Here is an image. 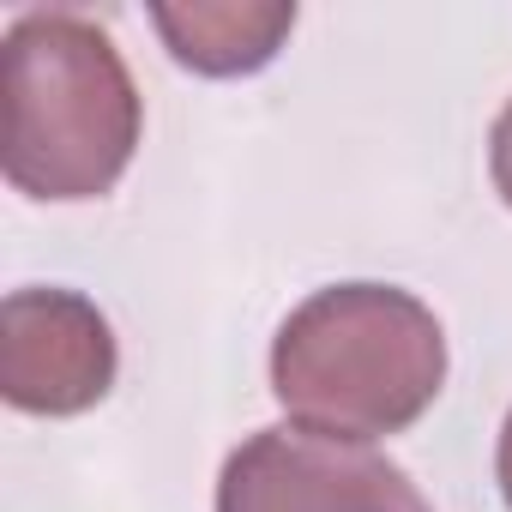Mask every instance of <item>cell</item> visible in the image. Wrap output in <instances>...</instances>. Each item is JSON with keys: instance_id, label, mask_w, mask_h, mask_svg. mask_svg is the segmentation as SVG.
I'll return each mask as SVG.
<instances>
[{"instance_id": "obj_3", "label": "cell", "mask_w": 512, "mask_h": 512, "mask_svg": "<svg viewBox=\"0 0 512 512\" xmlns=\"http://www.w3.org/2000/svg\"><path fill=\"white\" fill-rule=\"evenodd\" d=\"M217 512H428V500L386 452L284 422L229 452Z\"/></svg>"}, {"instance_id": "obj_2", "label": "cell", "mask_w": 512, "mask_h": 512, "mask_svg": "<svg viewBox=\"0 0 512 512\" xmlns=\"http://www.w3.org/2000/svg\"><path fill=\"white\" fill-rule=\"evenodd\" d=\"M7 181L25 199H103L139 151V91L109 31L79 13H25L0 43Z\"/></svg>"}, {"instance_id": "obj_4", "label": "cell", "mask_w": 512, "mask_h": 512, "mask_svg": "<svg viewBox=\"0 0 512 512\" xmlns=\"http://www.w3.org/2000/svg\"><path fill=\"white\" fill-rule=\"evenodd\" d=\"M115 386V332L79 290H13L0 308V392L25 416H79Z\"/></svg>"}, {"instance_id": "obj_7", "label": "cell", "mask_w": 512, "mask_h": 512, "mask_svg": "<svg viewBox=\"0 0 512 512\" xmlns=\"http://www.w3.org/2000/svg\"><path fill=\"white\" fill-rule=\"evenodd\" d=\"M494 476H500V494H506V506H512V416H506V428H500V452H494Z\"/></svg>"}, {"instance_id": "obj_1", "label": "cell", "mask_w": 512, "mask_h": 512, "mask_svg": "<svg viewBox=\"0 0 512 512\" xmlns=\"http://www.w3.org/2000/svg\"><path fill=\"white\" fill-rule=\"evenodd\" d=\"M446 386V332L392 284H332L272 338V398L296 428L338 440L404 434Z\"/></svg>"}, {"instance_id": "obj_5", "label": "cell", "mask_w": 512, "mask_h": 512, "mask_svg": "<svg viewBox=\"0 0 512 512\" xmlns=\"http://www.w3.org/2000/svg\"><path fill=\"white\" fill-rule=\"evenodd\" d=\"M169 55L205 79H241L278 61L284 37L296 31V7L284 0H193V7H151Z\"/></svg>"}, {"instance_id": "obj_6", "label": "cell", "mask_w": 512, "mask_h": 512, "mask_svg": "<svg viewBox=\"0 0 512 512\" xmlns=\"http://www.w3.org/2000/svg\"><path fill=\"white\" fill-rule=\"evenodd\" d=\"M488 169H494L500 199L512 205V103L500 109V121H494V133H488Z\"/></svg>"}]
</instances>
